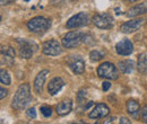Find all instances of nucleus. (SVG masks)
<instances>
[{"instance_id": "obj_1", "label": "nucleus", "mask_w": 147, "mask_h": 124, "mask_svg": "<svg viewBox=\"0 0 147 124\" xmlns=\"http://www.w3.org/2000/svg\"><path fill=\"white\" fill-rule=\"evenodd\" d=\"M31 101H32V95H31L30 84H22L17 88L11 99V107L16 111H22L31 103Z\"/></svg>"}, {"instance_id": "obj_2", "label": "nucleus", "mask_w": 147, "mask_h": 124, "mask_svg": "<svg viewBox=\"0 0 147 124\" xmlns=\"http://www.w3.org/2000/svg\"><path fill=\"white\" fill-rule=\"evenodd\" d=\"M51 27V20L43 16H36L27 21V28L35 34H42Z\"/></svg>"}, {"instance_id": "obj_3", "label": "nucleus", "mask_w": 147, "mask_h": 124, "mask_svg": "<svg viewBox=\"0 0 147 124\" xmlns=\"http://www.w3.org/2000/svg\"><path fill=\"white\" fill-rule=\"evenodd\" d=\"M16 42L19 44V56L22 59H30L34 52L38 50V45L34 41L27 38H17Z\"/></svg>"}, {"instance_id": "obj_4", "label": "nucleus", "mask_w": 147, "mask_h": 124, "mask_svg": "<svg viewBox=\"0 0 147 124\" xmlns=\"http://www.w3.org/2000/svg\"><path fill=\"white\" fill-rule=\"evenodd\" d=\"M85 36L82 32H69L62 38V46L66 49H75L85 41Z\"/></svg>"}, {"instance_id": "obj_5", "label": "nucleus", "mask_w": 147, "mask_h": 124, "mask_svg": "<svg viewBox=\"0 0 147 124\" xmlns=\"http://www.w3.org/2000/svg\"><path fill=\"white\" fill-rule=\"evenodd\" d=\"M97 76L104 79H110V80H115L119 78V71L117 67L111 63V62H104L101 63L97 67Z\"/></svg>"}, {"instance_id": "obj_6", "label": "nucleus", "mask_w": 147, "mask_h": 124, "mask_svg": "<svg viewBox=\"0 0 147 124\" xmlns=\"http://www.w3.org/2000/svg\"><path fill=\"white\" fill-rule=\"evenodd\" d=\"M90 20H88V15L84 11L82 13H78L76 15H74L73 17H70L68 19L67 24H66V27L69 28V29H74V28H79V27H83V26H86L88 25Z\"/></svg>"}, {"instance_id": "obj_7", "label": "nucleus", "mask_w": 147, "mask_h": 124, "mask_svg": "<svg viewBox=\"0 0 147 124\" xmlns=\"http://www.w3.org/2000/svg\"><path fill=\"white\" fill-rule=\"evenodd\" d=\"M93 23L100 29H110L113 27V17L110 14H97L93 17Z\"/></svg>"}, {"instance_id": "obj_8", "label": "nucleus", "mask_w": 147, "mask_h": 124, "mask_svg": "<svg viewBox=\"0 0 147 124\" xmlns=\"http://www.w3.org/2000/svg\"><path fill=\"white\" fill-rule=\"evenodd\" d=\"M145 23H146V19H144V18H136V19L128 20L121 25V32L126 33V34L134 33V32L140 29L145 25Z\"/></svg>"}, {"instance_id": "obj_9", "label": "nucleus", "mask_w": 147, "mask_h": 124, "mask_svg": "<svg viewBox=\"0 0 147 124\" xmlns=\"http://www.w3.org/2000/svg\"><path fill=\"white\" fill-rule=\"evenodd\" d=\"M42 52L45 55H50V56H55L61 53V45L58 41L55 40H49L45 41L42 44Z\"/></svg>"}, {"instance_id": "obj_10", "label": "nucleus", "mask_w": 147, "mask_h": 124, "mask_svg": "<svg viewBox=\"0 0 147 124\" xmlns=\"http://www.w3.org/2000/svg\"><path fill=\"white\" fill-rule=\"evenodd\" d=\"M69 68L75 74H83L85 71V62L79 55H71L67 60Z\"/></svg>"}, {"instance_id": "obj_11", "label": "nucleus", "mask_w": 147, "mask_h": 124, "mask_svg": "<svg viewBox=\"0 0 147 124\" xmlns=\"http://www.w3.org/2000/svg\"><path fill=\"white\" fill-rule=\"evenodd\" d=\"M110 114V108L107 104L98 103L92 108V111L88 113V117L92 120H97V119H104Z\"/></svg>"}, {"instance_id": "obj_12", "label": "nucleus", "mask_w": 147, "mask_h": 124, "mask_svg": "<svg viewBox=\"0 0 147 124\" xmlns=\"http://www.w3.org/2000/svg\"><path fill=\"white\" fill-rule=\"evenodd\" d=\"M15 62V50L9 45H3L1 48V63L13 67Z\"/></svg>"}, {"instance_id": "obj_13", "label": "nucleus", "mask_w": 147, "mask_h": 124, "mask_svg": "<svg viewBox=\"0 0 147 124\" xmlns=\"http://www.w3.org/2000/svg\"><path fill=\"white\" fill-rule=\"evenodd\" d=\"M115 50L120 55H129L134 52V43L128 38H123L117 43Z\"/></svg>"}, {"instance_id": "obj_14", "label": "nucleus", "mask_w": 147, "mask_h": 124, "mask_svg": "<svg viewBox=\"0 0 147 124\" xmlns=\"http://www.w3.org/2000/svg\"><path fill=\"white\" fill-rule=\"evenodd\" d=\"M49 74V70L44 69V70H41L36 74L35 79H34V90L37 94H41L42 92V89L44 86V82H45V79Z\"/></svg>"}, {"instance_id": "obj_15", "label": "nucleus", "mask_w": 147, "mask_h": 124, "mask_svg": "<svg viewBox=\"0 0 147 124\" xmlns=\"http://www.w3.org/2000/svg\"><path fill=\"white\" fill-rule=\"evenodd\" d=\"M147 13V1H144V2H140L134 7H131L127 11V16L130 18L132 17H137V16H140V15H144Z\"/></svg>"}, {"instance_id": "obj_16", "label": "nucleus", "mask_w": 147, "mask_h": 124, "mask_svg": "<svg viewBox=\"0 0 147 124\" xmlns=\"http://www.w3.org/2000/svg\"><path fill=\"white\" fill-rule=\"evenodd\" d=\"M63 86H65V81L60 77H55L48 84V92L53 96L57 92H59Z\"/></svg>"}, {"instance_id": "obj_17", "label": "nucleus", "mask_w": 147, "mask_h": 124, "mask_svg": "<svg viewBox=\"0 0 147 124\" xmlns=\"http://www.w3.org/2000/svg\"><path fill=\"white\" fill-rule=\"evenodd\" d=\"M73 109V102L71 99H66L61 103H59L57 107H55V111L58 113V115L60 116H66L68 115Z\"/></svg>"}, {"instance_id": "obj_18", "label": "nucleus", "mask_w": 147, "mask_h": 124, "mask_svg": "<svg viewBox=\"0 0 147 124\" xmlns=\"http://www.w3.org/2000/svg\"><path fill=\"white\" fill-rule=\"evenodd\" d=\"M126 107H127V112L134 119H138V115L140 113V105L138 102H136L135 99H129L126 104Z\"/></svg>"}, {"instance_id": "obj_19", "label": "nucleus", "mask_w": 147, "mask_h": 124, "mask_svg": "<svg viewBox=\"0 0 147 124\" xmlns=\"http://www.w3.org/2000/svg\"><path fill=\"white\" fill-rule=\"evenodd\" d=\"M118 66H119L120 71L122 73H125V74L131 73L134 71V69H135V66H134L132 60H122V61H120L118 63Z\"/></svg>"}, {"instance_id": "obj_20", "label": "nucleus", "mask_w": 147, "mask_h": 124, "mask_svg": "<svg viewBox=\"0 0 147 124\" xmlns=\"http://www.w3.org/2000/svg\"><path fill=\"white\" fill-rule=\"evenodd\" d=\"M137 68L142 74H147V54L142 53L138 55Z\"/></svg>"}, {"instance_id": "obj_21", "label": "nucleus", "mask_w": 147, "mask_h": 124, "mask_svg": "<svg viewBox=\"0 0 147 124\" xmlns=\"http://www.w3.org/2000/svg\"><path fill=\"white\" fill-rule=\"evenodd\" d=\"M0 81H1V84L6 85V86H9V85L11 84L10 76H9L8 71L5 70V69H1V70H0Z\"/></svg>"}, {"instance_id": "obj_22", "label": "nucleus", "mask_w": 147, "mask_h": 124, "mask_svg": "<svg viewBox=\"0 0 147 124\" xmlns=\"http://www.w3.org/2000/svg\"><path fill=\"white\" fill-rule=\"evenodd\" d=\"M103 56H104V54L102 53V52H100L98 50H94V51H92V52L90 53V59H91L92 62L101 61V60L103 59Z\"/></svg>"}, {"instance_id": "obj_23", "label": "nucleus", "mask_w": 147, "mask_h": 124, "mask_svg": "<svg viewBox=\"0 0 147 124\" xmlns=\"http://www.w3.org/2000/svg\"><path fill=\"white\" fill-rule=\"evenodd\" d=\"M86 97H87V91H85L84 89H82L77 92V102L79 104H83L86 101Z\"/></svg>"}, {"instance_id": "obj_24", "label": "nucleus", "mask_w": 147, "mask_h": 124, "mask_svg": "<svg viewBox=\"0 0 147 124\" xmlns=\"http://www.w3.org/2000/svg\"><path fill=\"white\" fill-rule=\"evenodd\" d=\"M41 113L43 114L44 117H50L52 115V108L49 106H42L41 107Z\"/></svg>"}, {"instance_id": "obj_25", "label": "nucleus", "mask_w": 147, "mask_h": 124, "mask_svg": "<svg viewBox=\"0 0 147 124\" xmlns=\"http://www.w3.org/2000/svg\"><path fill=\"white\" fill-rule=\"evenodd\" d=\"M26 115L30 117V119H36V111H35V108L34 107H31V108H28L27 111H26Z\"/></svg>"}, {"instance_id": "obj_26", "label": "nucleus", "mask_w": 147, "mask_h": 124, "mask_svg": "<svg viewBox=\"0 0 147 124\" xmlns=\"http://www.w3.org/2000/svg\"><path fill=\"white\" fill-rule=\"evenodd\" d=\"M142 120L147 123V105H144L142 108Z\"/></svg>"}, {"instance_id": "obj_27", "label": "nucleus", "mask_w": 147, "mask_h": 124, "mask_svg": "<svg viewBox=\"0 0 147 124\" xmlns=\"http://www.w3.org/2000/svg\"><path fill=\"white\" fill-rule=\"evenodd\" d=\"M7 92H8L7 89H5L3 87H1V88H0V98L3 99V98L7 96Z\"/></svg>"}, {"instance_id": "obj_28", "label": "nucleus", "mask_w": 147, "mask_h": 124, "mask_svg": "<svg viewBox=\"0 0 147 124\" xmlns=\"http://www.w3.org/2000/svg\"><path fill=\"white\" fill-rule=\"evenodd\" d=\"M111 87V84L109 82V81H104L103 82V85H102V88H103V90L104 91H107V90H109Z\"/></svg>"}, {"instance_id": "obj_29", "label": "nucleus", "mask_w": 147, "mask_h": 124, "mask_svg": "<svg viewBox=\"0 0 147 124\" xmlns=\"http://www.w3.org/2000/svg\"><path fill=\"white\" fill-rule=\"evenodd\" d=\"M119 122H120L121 124H130V123H131V122L129 121L128 119H127V117H125V116H123V117H121Z\"/></svg>"}, {"instance_id": "obj_30", "label": "nucleus", "mask_w": 147, "mask_h": 124, "mask_svg": "<svg viewBox=\"0 0 147 124\" xmlns=\"http://www.w3.org/2000/svg\"><path fill=\"white\" fill-rule=\"evenodd\" d=\"M15 0H1V6H5V5H9L11 2H14Z\"/></svg>"}, {"instance_id": "obj_31", "label": "nucleus", "mask_w": 147, "mask_h": 124, "mask_svg": "<svg viewBox=\"0 0 147 124\" xmlns=\"http://www.w3.org/2000/svg\"><path fill=\"white\" fill-rule=\"evenodd\" d=\"M114 120H115V117H114V116H112V117H110L109 120H107V121H105V123H112V122H114Z\"/></svg>"}, {"instance_id": "obj_32", "label": "nucleus", "mask_w": 147, "mask_h": 124, "mask_svg": "<svg viewBox=\"0 0 147 124\" xmlns=\"http://www.w3.org/2000/svg\"><path fill=\"white\" fill-rule=\"evenodd\" d=\"M126 1H128V2H136V1H138V0H126Z\"/></svg>"}, {"instance_id": "obj_33", "label": "nucleus", "mask_w": 147, "mask_h": 124, "mask_svg": "<svg viewBox=\"0 0 147 124\" xmlns=\"http://www.w3.org/2000/svg\"><path fill=\"white\" fill-rule=\"evenodd\" d=\"M25 1H30V0H25Z\"/></svg>"}]
</instances>
